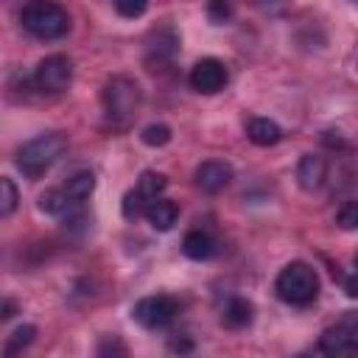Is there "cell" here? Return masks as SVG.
Returning <instances> with one entry per match:
<instances>
[{
	"instance_id": "obj_1",
	"label": "cell",
	"mask_w": 358,
	"mask_h": 358,
	"mask_svg": "<svg viewBox=\"0 0 358 358\" xmlns=\"http://www.w3.org/2000/svg\"><path fill=\"white\" fill-rule=\"evenodd\" d=\"M67 151V137L62 131H45L36 134L34 140L22 143L17 151V168L22 171V176L28 179H39L45 171H50L62 154Z\"/></svg>"
},
{
	"instance_id": "obj_2",
	"label": "cell",
	"mask_w": 358,
	"mask_h": 358,
	"mask_svg": "<svg viewBox=\"0 0 358 358\" xmlns=\"http://www.w3.org/2000/svg\"><path fill=\"white\" fill-rule=\"evenodd\" d=\"M101 101H103V112L106 117L112 120V126L117 129H126L140 106H143V90L134 78L129 76H112L106 84H103V92H101Z\"/></svg>"
},
{
	"instance_id": "obj_3",
	"label": "cell",
	"mask_w": 358,
	"mask_h": 358,
	"mask_svg": "<svg viewBox=\"0 0 358 358\" xmlns=\"http://www.w3.org/2000/svg\"><path fill=\"white\" fill-rule=\"evenodd\" d=\"M274 291L288 305H310L319 296V274L310 263L294 260L277 274Z\"/></svg>"
},
{
	"instance_id": "obj_4",
	"label": "cell",
	"mask_w": 358,
	"mask_h": 358,
	"mask_svg": "<svg viewBox=\"0 0 358 358\" xmlns=\"http://www.w3.org/2000/svg\"><path fill=\"white\" fill-rule=\"evenodd\" d=\"M22 28L36 39H59L70 31V14L59 3H28L20 14Z\"/></svg>"
},
{
	"instance_id": "obj_5",
	"label": "cell",
	"mask_w": 358,
	"mask_h": 358,
	"mask_svg": "<svg viewBox=\"0 0 358 358\" xmlns=\"http://www.w3.org/2000/svg\"><path fill=\"white\" fill-rule=\"evenodd\" d=\"M73 81V62L64 56V53H53L48 59H42L36 64V73H34V87L39 92H48V95H59L70 87Z\"/></svg>"
},
{
	"instance_id": "obj_6",
	"label": "cell",
	"mask_w": 358,
	"mask_h": 358,
	"mask_svg": "<svg viewBox=\"0 0 358 358\" xmlns=\"http://www.w3.org/2000/svg\"><path fill=\"white\" fill-rule=\"evenodd\" d=\"M176 313H179V302H176L173 296H168V294L143 296V299L134 305V310H131L134 322L143 324V327H148V330H157V327L171 324V322L176 319Z\"/></svg>"
},
{
	"instance_id": "obj_7",
	"label": "cell",
	"mask_w": 358,
	"mask_h": 358,
	"mask_svg": "<svg viewBox=\"0 0 358 358\" xmlns=\"http://www.w3.org/2000/svg\"><path fill=\"white\" fill-rule=\"evenodd\" d=\"M187 81H190V87H193L196 92H201V95H215L218 90L227 87L229 73H227V64H224L221 59L207 56V59H201V62L193 64Z\"/></svg>"
},
{
	"instance_id": "obj_8",
	"label": "cell",
	"mask_w": 358,
	"mask_h": 358,
	"mask_svg": "<svg viewBox=\"0 0 358 358\" xmlns=\"http://www.w3.org/2000/svg\"><path fill=\"white\" fill-rule=\"evenodd\" d=\"M350 347H355V313H347L338 324L327 327L319 338V350L324 358H341Z\"/></svg>"
},
{
	"instance_id": "obj_9",
	"label": "cell",
	"mask_w": 358,
	"mask_h": 358,
	"mask_svg": "<svg viewBox=\"0 0 358 358\" xmlns=\"http://www.w3.org/2000/svg\"><path fill=\"white\" fill-rule=\"evenodd\" d=\"M193 179H196V187H199L201 193L215 196V193H221V190L232 182V165L224 162V159H207V162H201V165L196 168Z\"/></svg>"
},
{
	"instance_id": "obj_10",
	"label": "cell",
	"mask_w": 358,
	"mask_h": 358,
	"mask_svg": "<svg viewBox=\"0 0 358 358\" xmlns=\"http://www.w3.org/2000/svg\"><path fill=\"white\" fill-rule=\"evenodd\" d=\"M324 179H327V159L319 157V154H305L299 159V165H296V182H299V187L308 190V193H313V190H319L324 185Z\"/></svg>"
},
{
	"instance_id": "obj_11",
	"label": "cell",
	"mask_w": 358,
	"mask_h": 358,
	"mask_svg": "<svg viewBox=\"0 0 358 358\" xmlns=\"http://www.w3.org/2000/svg\"><path fill=\"white\" fill-rule=\"evenodd\" d=\"M182 252L190 260H210V257L218 255V243H215L213 235H207L201 229H193V232H187L182 238Z\"/></svg>"
},
{
	"instance_id": "obj_12",
	"label": "cell",
	"mask_w": 358,
	"mask_h": 358,
	"mask_svg": "<svg viewBox=\"0 0 358 358\" xmlns=\"http://www.w3.org/2000/svg\"><path fill=\"white\" fill-rule=\"evenodd\" d=\"M145 218L157 232H168L179 218V204L171 199H157L145 207Z\"/></svg>"
},
{
	"instance_id": "obj_13",
	"label": "cell",
	"mask_w": 358,
	"mask_h": 358,
	"mask_svg": "<svg viewBox=\"0 0 358 358\" xmlns=\"http://www.w3.org/2000/svg\"><path fill=\"white\" fill-rule=\"evenodd\" d=\"M246 137L255 145H263L266 148V145H274V143L282 140V129L274 120H268V117H252L246 123Z\"/></svg>"
},
{
	"instance_id": "obj_14",
	"label": "cell",
	"mask_w": 358,
	"mask_h": 358,
	"mask_svg": "<svg viewBox=\"0 0 358 358\" xmlns=\"http://www.w3.org/2000/svg\"><path fill=\"white\" fill-rule=\"evenodd\" d=\"M154 36H157V42L148 48V64H162V62H168V59L176 53L179 36H176L173 28H162V31H157Z\"/></svg>"
},
{
	"instance_id": "obj_15",
	"label": "cell",
	"mask_w": 358,
	"mask_h": 358,
	"mask_svg": "<svg viewBox=\"0 0 358 358\" xmlns=\"http://www.w3.org/2000/svg\"><path fill=\"white\" fill-rule=\"evenodd\" d=\"M252 316H255V305L249 302V299H243V296H232L227 305H224V324L227 327H232V330H238V327H246L249 322H252Z\"/></svg>"
},
{
	"instance_id": "obj_16",
	"label": "cell",
	"mask_w": 358,
	"mask_h": 358,
	"mask_svg": "<svg viewBox=\"0 0 358 358\" xmlns=\"http://www.w3.org/2000/svg\"><path fill=\"white\" fill-rule=\"evenodd\" d=\"M64 196L73 201V204H81L84 199H90L92 196V190H95V176L90 173V171H78V173H73L67 182H64Z\"/></svg>"
},
{
	"instance_id": "obj_17",
	"label": "cell",
	"mask_w": 358,
	"mask_h": 358,
	"mask_svg": "<svg viewBox=\"0 0 358 358\" xmlns=\"http://www.w3.org/2000/svg\"><path fill=\"white\" fill-rule=\"evenodd\" d=\"M165 187H168V179H165L162 173H157V171H145V173L140 176V182H137L134 190L143 196L145 204H151V201H157V199L162 196Z\"/></svg>"
},
{
	"instance_id": "obj_18",
	"label": "cell",
	"mask_w": 358,
	"mask_h": 358,
	"mask_svg": "<svg viewBox=\"0 0 358 358\" xmlns=\"http://www.w3.org/2000/svg\"><path fill=\"white\" fill-rule=\"evenodd\" d=\"M70 207H73V201L64 196L62 187H53V190L39 196V210H45L50 215H64V213H70Z\"/></svg>"
},
{
	"instance_id": "obj_19",
	"label": "cell",
	"mask_w": 358,
	"mask_h": 358,
	"mask_svg": "<svg viewBox=\"0 0 358 358\" xmlns=\"http://www.w3.org/2000/svg\"><path fill=\"white\" fill-rule=\"evenodd\" d=\"M34 336H36V327L34 324H22V327H17L11 336H8V344H6V358H14V355H20L31 341H34Z\"/></svg>"
},
{
	"instance_id": "obj_20",
	"label": "cell",
	"mask_w": 358,
	"mask_h": 358,
	"mask_svg": "<svg viewBox=\"0 0 358 358\" xmlns=\"http://www.w3.org/2000/svg\"><path fill=\"white\" fill-rule=\"evenodd\" d=\"M20 204V190L8 176H0V218L11 215Z\"/></svg>"
},
{
	"instance_id": "obj_21",
	"label": "cell",
	"mask_w": 358,
	"mask_h": 358,
	"mask_svg": "<svg viewBox=\"0 0 358 358\" xmlns=\"http://www.w3.org/2000/svg\"><path fill=\"white\" fill-rule=\"evenodd\" d=\"M140 140H143L145 145H151V148H159V145L171 143V129H168L165 123H151V126H145V129L140 131Z\"/></svg>"
},
{
	"instance_id": "obj_22",
	"label": "cell",
	"mask_w": 358,
	"mask_h": 358,
	"mask_svg": "<svg viewBox=\"0 0 358 358\" xmlns=\"http://www.w3.org/2000/svg\"><path fill=\"white\" fill-rule=\"evenodd\" d=\"M145 201H143V196L137 193V190H129L126 196H123V218L126 221H137L140 215H145Z\"/></svg>"
},
{
	"instance_id": "obj_23",
	"label": "cell",
	"mask_w": 358,
	"mask_h": 358,
	"mask_svg": "<svg viewBox=\"0 0 358 358\" xmlns=\"http://www.w3.org/2000/svg\"><path fill=\"white\" fill-rule=\"evenodd\" d=\"M98 358H129V352L117 336H103L98 341Z\"/></svg>"
},
{
	"instance_id": "obj_24",
	"label": "cell",
	"mask_w": 358,
	"mask_h": 358,
	"mask_svg": "<svg viewBox=\"0 0 358 358\" xmlns=\"http://www.w3.org/2000/svg\"><path fill=\"white\" fill-rule=\"evenodd\" d=\"M145 8H148L145 0H117V3H115V11H117L120 17H140Z\"/></svg>"
},
{
	"instance_id": "obj_25",
	"label": "cell",
	"mask_w": 358,
	"mask_h": 358,
	"mask_svg": "<svg viewBox=\"0 0 358 358\" xmlns=\"http://www.w3.org/2000/svg\"><path fill=\"white\" fill-rule=\"evenodd\" d=\"M338 224L344 227V229H355V224H358V204L355 201H347L341 210H338Z\"/></svg>"
},
{
	"instance_id": "obj_26",
	"label": "cell",
	"mask_w": 358,
	"mask_h": 358,
	"mask_svg": "<svg viewBox=\"0 0 358 358\" xmlns=\"http://www.w3.org/2000/svg\"><path fill=\"white\" fill-rule=\"evenodd\" d=\"M207 14H210L213 22H224V20L232 14V8H229L227 3H210V6H207Z\"/></svg>"
},
{
	"instance_id": "obj_27",
	"label": "cell",
	"mask_w": 358,
	"mask_h": 358,
	"mask_svg": "<svg viewBox=\"0 0 358 358\" xmlns=\"http://www.w3.org/2000/svg\"><path fill=\"white\" fill-rule=\"evenodd\" d=\"M11 313H17V305L11 302V299H6V302H0V322H6Z\"/></svg>"
}]
</instances>
